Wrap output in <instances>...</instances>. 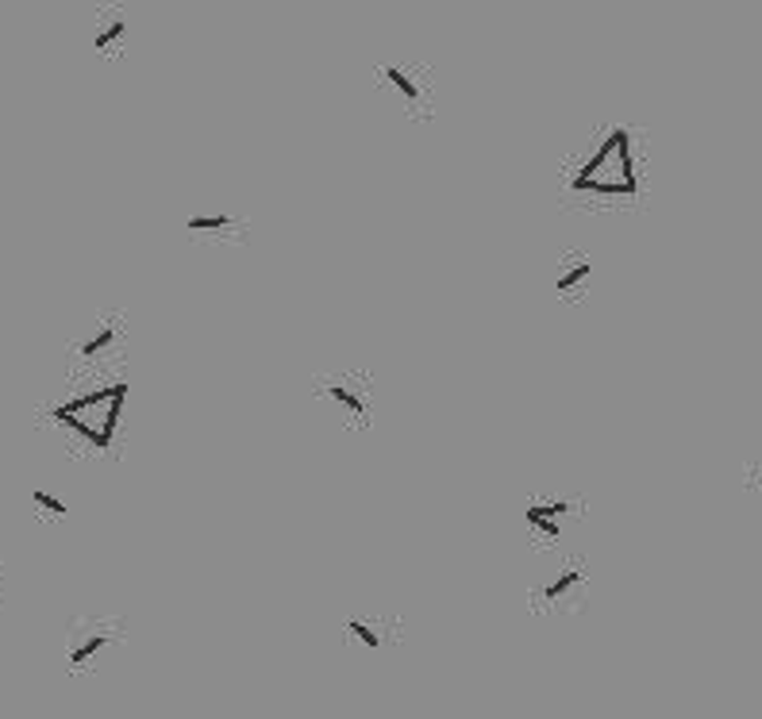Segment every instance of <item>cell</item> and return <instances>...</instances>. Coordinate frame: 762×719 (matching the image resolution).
Instances as JSON below:
<instances>
[{"mask_svg": "<svg viewBox=\"0 0 762 719\" xmlns=\"http://www.w3.org/2000/svg\"><path fill=\"white\" fill-rule=\"evenodd\" d=\"M0 597H4V569H0Z\"/></svg>", "mask_w": 762, "mask_h": 719, "instance_id": "obj_15", "label": "cell"}, {"mask_svg": "<svg viewBox=\"0 0 762 719\" xmlns=\"http://www.w3.org/2000/svg\"><path fill=\"white\" fill-rule=\"evenodd\" d=\"M343 632L351 635L354 643H362L366 650H377V647H382V632H377V624H370V620H359V615H354V620H347Z\"/></svg>", "mask_w": 762, "mask_h": 719, "instance_id": "obj_13", "label": "cell"}, {"mask_svg": "<svg viewBox=\"0 0 762 719\" xmlns=\"http://www.w3.org/2000/svg\"><path fill=\"white\" fill-rule=\"evenodd\" d=\"M116 635L120 632L105 615H73L70 627H66V662H70V670H93L97 658L116 643Z\"/></svg>", "mask_w": 762, "mask_h": 719, "instance_id": "obj_3", "label": "cell"}, {"mask_svg": "<svg viewBox=\"0 0 762 719\" xmlns=\"http://www.w3.org/2000/svg\"><path fill=\"white\" fill-rule=\"evenodd\" d=\"M589 278H594V262H589L586 255L566 258V262L559 266V278H554V293H559L562 300H578V296H586Z\"/></svg>", "mask_w": 762, "mask_h": 719, "instance_id": "obj_9", "label": "cell"}, {"mask_svg": "<svg viewBox=\"0 0 762 719\" xmlns=\"http://www.w3.org/2000/svg\"><path fill=\"white\" fill-rule=\"evenodd\" d=\"M747 485L751 488H762V462H754V465H747Z\"/></svg>", "mask_w": 762, "mask_h": 719, "instance_id": "obj_14", "label": "cell"}, {"mask_svg": "<svg viewBox=\"0 0 762 719\" xmlns=\"http://www.w3.org/2000/svg\"><path fill=\"white\" fill-rule=\"evenodd\" d=\"M382 78H386V85L394 89L397 101H401L412 116H420V120H427V116H432V96H427V89L420 85V81L412 78L405 66H382Z\"/></svg>", "mask_w": 762, "mask_h": 719, "instance_id": "obj_6", "label": "cell"}, {"mask_svg": "<svg viewBox=\"0 0 762 719\" xmlns=\"http://www.w3.org/2000/svg\"><path fill=\"white\" fill-rule=\"evenodd\" d=\"M582 589H586V569L566 566V569H559L543 589H539V600H543L547 608H562L566 600H578Z\"/></svg>", "mask_w": 762, "mask_h": 719, "instance_id": "obj_8", "label": "cell"}, {"mask_svg": "<svg viewBox=\"0 0 762 719\" xmlns=\"http://www.w3.org/2000/svg\"><path fill=\"white\" fill-rule=\"evenodd\" d=\"M316 392H320L324 400H331L339 412H347L351 424H359V427L370 424V385L362 381L359 374L320 377V381H316Z\"/></svg>", "mask_w": 762, "mask_h": 719, "instance_id": "obj_4", "label": "cell"}, {"mask_svg": "<svg viewBox=\"0 0 762 719\" xmlns=\"http://www.w3.org/2000/svg\"><path fill=\"white\" fill-rule=\"evenodd\" d=\"M120 339H124L120 320H116V316H101V320L89 323L85 335H81L78 343H73V358H81V362H101L105 354H113L116 346H120Z\"/></svg>", "mask_w": 762, "mask_h": 719, "instance_id": "obj_5", "label": "cell"}, {"mask_svg": "<svg viewBox=\"0 0 762 719\" xmlns=\"http://www.w3.org/2000/svg\"><path fill=\"white\" fill-rule=\"evenodd\" d=\"M574 192H597V197H635L640 174H635L632 131L612 128L605 143L589 154L586 166L574 174Z\"/></svg>", "mask_w": 762, "mask_h": 719, "instance_id": "obj_2", "label": "cell"}, {"mask_svg": "<svg viewBox=\"0 0 762 719\" xmlns=\"http://www.w3.org/2000/svg\"><path fill=\"white\" fill-rule=\"evenodd\" d=\"M189 235H227L243 232V224L235 216H220V212H201V216H189Z\"/></svg>", "mask_w": 762, "mask_h": 719, "instance_id": "obj_11", "label": "cell"}, {"mask_svg": "<svg viewBox=\"0 0 762 719\" xmlns=\"http://www.w3.org/2000/svg\"><path fill=\"white\" fill-rule=\"evenodd\" d=\"M124 404H128V385L124 381H113V385H101L93 392H81L73 400H62V404L50 412L58 427H66L70 435L85 439L89 447H113L116 432H120V416H124Z\"/></svg>", "mask_w": 762, "mask_h": 719, "instance_id": "obj_1", "label": "cell"}, {"mask_svg": "<svg viewBox=\"0 0 762 719\" xmlns=\"http://www.w3.org/2000/svg\"><path fill=\"white\" fill-rule=\"evenodd\" d=\"M32 508L39 520H66L70 516L66 500L58 493H50V488H32Z\"/></svg>", "mask_w": 762, "mask_h": 719, "instance_id": "obj_12", "label": "cell"}, {"mask_svg": "<svg viewBox=\"0 0 762 719\" xmlns=\"http://www.w3.org/2000/svg\"><path fill=\"white\" fill-rule=\"evenodd\" d=\"M574 516V500H531L524 508V523L539 539H562V523Z\"/></svg>", "mask_w": 762, "mask_h": 719, "instance_id": "obj_7", "label": "cell"}, {"mask_svg": "<svg viewBox=\"0 0 762 719\" xmlns=\"http://www.w3.org/2000/svg\"><path fill=\"white\" fill-rule=\"evenodd\" d=\"M124 43H128V20L116 16V12L101 16L97 35H93V47H97V55H113V50H120Z\"/></svg>", "mask_w": 762, "mask_h": 719, "instance_id": "obj_10", "label": "cell"}]
</instances>
